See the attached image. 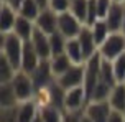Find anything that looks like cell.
I'll use <instances>...</instances> for the list:
<instances>
[{
    "label": "cell",
    "mask_w": 125,
    "mask_h": 122,
    "mask_svg": "<svg viewBox=\"0 0 125 122\" xmlns=\"http://www.w3.org/2000/svg\"><path fill=\"white\" fill-rule=\"evenodd\" d=\"M41 13V7L38 5L35 0H23V3L18 8V15L23 18H28L31 22H36V18Z\"/></svg>",
    "instance_id": "cb8c5ba5"
},
{
    "label": "cell",
    "mask_w": 125,
    "mask_h": 122,
    "mask_svg": "<svg viewBox=\"0 0 125 122\" xmlns=\"http://www.w3.org/2000/svg\"><path fill=\"white\" fill-rule=\"evenodd\" d=\"M87 106V96L84 88H76V89L66 91V101H64V112H76V111H84Z\"/></svg>",
    "instance_id": "ba28073f"
},
{
    "label": "cell",
    "mask_w": 125,
    "mask_h": 122,
    "mask_svg": "<svg viewBox=\"0 0 125 122\" xmlns=\"http://www.w3.org/2000/svg\"><path fill=\"white\" fill-rule=\"evenodd\" d=\"M82 28H84V25L71 12L58 15V32L61 33L64 38H68V40L77 38L79 33L82 32Z\"/></svg>",
    "instance_id": "8992f818"
},
{
    "label": "cell",
    "mask_w": 125,
    "mask_h": 122,
    "mask_svg": "<svg viewBox=\"0 0 125 122\" xmlns=\"http://www.w3.org/2000/svg\"><path fill=\"white\" fill-rule=\"evenodd\" d=\"M109 122H125V116L122 112H117V111H112V114L109 117Z\"/></svg>",
    "instance_id": "836d02e7"
},
{
    "label": "cell",
    "mask_w": 125,
    "mask_h": 122,
    "mask_svg": "<svg viewBox=\"0 0 125 122\" xmlns=\"http://www.w3.org/2000/svg\"><path fill=\"white\" fill-rule=\"evenodd\" d=\"M50 64H51V71H53V76L56 78H61L64 73H68L73 66V61L69 59V56L64 53V55H59V56H53L50 59Z\"/></svg>",
    "instance_id": "ac0fdd59"
},
{
    "label": "cell",
    "mask_w": 125,
    "mask_h": 122,
    "mask_svg": "<svg viewBox=\"0 0 125 122\" xmlns=\"http://www.w3.org/2000/svg\"><path fill=\"white\" fill-rule=\"evenodd\" d=\"M124 116H125V112H124Z\"/></svg>",
    "instance_id": "7bdbcfd3"
},
{
    "label": "cell",
    "mask_w": 125,
    "mask_h": 122,
    "mask_svg": "<svg viewBox=\"0 0 125 122\" xmlns=\"http://www.w3.org/2000/svg\"><path fill=\"white\" fill-rule=\"evenodd\" d=\"M84 111H76V112H64V122H81V116Z\"/></svg>",
    "instance_id": "d6a6232c"
},
{
    "label": "cell",
    "mask_w": 125,
    "mask_h": 122,
    "mask_svg": "<svg viewBox=\"0 0 125 122\" xmlns=\"http://www.w3.org/2000/svg\"><path fill=\"white\" fill-rule=\"evenodd\" d=\"M8 2H10V0H2V3H8Z\"/></svg>",
    "instance_id": "60d3db41"
},
{
    "label": "cell",
    "mask_w": 125,
    "mask_h": 122,
    "mask_svg": "<svg viewBox=\"0 0 125 122\" xmlns=\"http://www.w3.org/2000/svg\"><path fill=\"white\" fill-rule=\"evenodd\" d=\"M18 97L15 94L12 83H3L0 84V109L2 107H13L18 106Z\"/></svg>",
    "instance_id": "ffe728a7"
},
{
    "label": "cell",
    "mask_w": 125,
    "mask_h": 122,
    "mask_svg": "<svg viewBox=\"0 0 125 122\" xmlns=\"http://www.w3.org/2000/svg\"><path fill=\"white\" fill-rule=\"evenodd\" d=\"M100 64H102V56L97 51L91 59L86 61V74H84V91L87 96V102L91 101L95 86L99 84V76H100Z\"/></svg>",
    "instance_id": "7a4b0ae2"
},
{
    "label": "cell",
    "mask_w": 125,
    "mask_h": 122,
    "mask_svg": "<svg viewBox=\"0 0 125 122\" xmlns=\"http://www.w3.org/2000/svg\"><path fill=\"white\" fill-rule=\"evenodd\" d=\"M112 64H114V73L117 78V83H125V53L120 55L117 59H114Z\"/></svg>",
    "instance_id": "f1b7e54d"
},
{
    "label": "cell",
    "mask_w": 125,
    "mask_h": 122,
    "mask_svg": "<svg viewBox=\"0 0 125 122\" xmlns=\"http://www.w3.org/2000/svg\"><path fill=\"white\" fill-rule=\"evenodd\" d=\"M87 10H89V0H73L71 2V10L69 12L86 26L87 23Z\"/></svg>",
    "instance_id": "484cf974"
},
{
    "label": "cell",
    "mask_w": 125,
    "mask_h": 122,
    "mask_svg": "<svg viewBox=\"0 0 125 122\" xmlns=\"http://www.w3.org/2000/svg\"><path fill=\"white\" fill-rule=\"evenodd\" d=\"M38 5L41 7V10H44V8H48V3H50V0H35Z\"/></svg>",
    "instance_id": "d590c367"
},
{
    "label": "cell",
    "mask_w": 125,
    "mask_h": 122,
    "mask_svg": "<svg viewBox=\"0 0 125 122\" xmlns=\"http://www.w3.org/2000/svg\"><path fill=\"white\" fill-rule=\"evenodd\" d=\"M40 63H41V59L38 56L36 50L33 48L31 41H25V45H23V56H21V71L26 73V74H31L40 66Z\"/></svg>",
    "instance_id": "4fadbf2b"
},
{
    "label": "cell",
    "mask_w": 125,
    "mask_h": 122,
    "mask_svg": "<svg viewBox=\"0 0 125 122\" xmlns=\"http://www.w3.org/2000/svg\"><path fill=\"white\" fill-rule=\"evenodd\" d=\"M109 104L112 111L117 112H125V83H119L112 89V94L109 97Z\"/></svg>",
    "instance_id": "d6986e66"
},
{
    "label": "cell",
    "mask_w": 125,
    "mask_h": 122,
    "mask_svg": "<svg viewBox=\"0 0 125 122\" xmlns=\"http://www.w3.org/2000/svg\"><path fill=\"white\" fill-rule=\"evenodd\" d=\"M12 86L15 89V94L18 97V102H26V101H33L36 96V89L30 74H26L23 71H18L12 81Z\"/></svg>",
    "instance_id": "277c9868"
},
{
    "label": "cell",
    "mask_w": 125,
    "mask_h": 122,
    "mask_svg": "<svg viewBox=\"0 0 125 122\" xmlns=\"http://www.w3.org/2000/svg\"><path fill=\"white\" fill-rule=\"evenodd\" d=\"M17 73H18V71H15V68L12 66V63L5 58V55L0 53V84L12 83Z\"/></svg>",
    "instance_id": "4316f807"
},
{
    "label": "cell",
    "mask_w": 125,
    "mask_h": 122,
    "mask_svg": "<svg viewBox=\"0 0 125 122\" xmlns=\"http://www.w3.org/2000/svg\"><path fill=\"white\" fill-rule=\"evenodd\" d=\"M112 3H114L112 0H97V17H99V20H105Z\"/></svg>",
    "instance_id": "1f68e13d"
},
{
    "label": "cell",
    "mask_w": 125,
    "mask_h": 122,
    "mask_svg": "<svg viewBox=\"0 0 125 122\" xmlns=\"http://www.w3.org/2000/svg\"><path fill=\"white\" fill-rule=\"evenodd\" d=\"M17 18H18V12L10 3H2L0 5V33H12Z\"/></svg>",
    "instance_id": "5bb4252c"
},
{
    "label": "cell",
    "mask_w": 125,
    "mask_h": 122,
    "mask_svg": "<svg viewBox=\"0 0 125 122\" xmlns=\"http://www.w3.org/2000/svg\"><path fill=\"white\" fill-rule=\"evenodd\" d=\"M99 83H104L110 88H115L117 86V78H115V73H114V64L112 61H107V59L102 58V64H100V76H99Z\"/></svg>",
    "instance_id": "7402d4cb"
},
{
    "label": "cell",
    "mask_w": 125,
    "mask_h": 122,
    "mask_svg": "<svg viewBox=\"0 0 125 122\" xmlns=\"http://www.w3.org/2000/svg\"><path fill=\"white\" fill-rule=\"evenodd\" d=\"M31 45L36 50L38 56L41 61H50L51 59V46H50V35L43 33L41 30L35 28V33L31 36Z\"/></svg>",
    "instance_id": "8fae6325"
},
{
    "label": "cell",
    "mask_w": 125,
    "mask_h": 122,
    "mask_svg": "<svg viewBox=\"0 0 125 122\" xmlns=\"http://www.w3.org/2000/svg\"><path fill=\"white\" fill-rule=\"evenodd\" d=\"M8 3H10V5H12L13 8H15V10H17V12H18V8H20V5H21V3H23V0H10V2H8Z\"/></svg>",
    "instance_id": "e575fe53"
},
{
    "label": "cell",
    "mask_w": 125,
    "mask_h": 122,
    "mask_svg": "<svg viewBox=\"0 0 125 122\" xmlns=\"http://www.w3.org/2000/svg\"><path fill=\"white\" fill-rule=\"evenodd\" d=\"M66 43H68V38H64L59 32L50 35V46H51V58L53 56H59V55H64L66 51Z\"/></svg>",
    "instance_id": "83f0119b"
},
{
    "label": "cell",
    "mask_w": 125,
    "mask_h": 122,
    "mask_svg": "<svg viewBox=\"0 0 125 122\" xmlns=\"http://www.w3.org/2000/svg\"><path fill=\"white\" fill-rule=\"evenodd\" d=\"M77 40H79V43H81L82 55H84V59H86V61L91 59L95 53L99 51V48H97L95 41H94L92 32H91V28H89V26H84V28H82V32L79 33Z\"/></svg>",
    "instance_id": "9a60e30c"
},
{
    "label": "cell",
    "mask_w": 125,
    "mask_h": 122,
    "mask_svg": "<svg viewBox=\"0 0 125 122\" xmlns=\"http://www.w3.org/2000/svg\"><path fill=\"white\" fill-rule=\"evenodd\" d=\"M124 18H125V5L119 3V2H114L109 15L105 17V22L110 33H122V25H124Z\"/></svg>",
    "instance_id": "9c48e42d"
},
{
    "label": "cell",
    "mask_w": 125,
    "mask_h": 122,
    "mask_svg": "<svg viewBox=\"0 0 125 122\" xmlns=\"http://www.w3.org/2000/svg\"><path fill=\"white\" fill-rule=\"evenodd\" d=\"M66 55L69 56V59L73 61V64H84L86 59H84V55H82V48H81V43L79 40L74 38V40H68L66 43Z\"/></svg>",
    "instance_id": "44dd1931"
},
{
    "label": "cell",
    "mask_w": 125,
    "mask_h": 122,
    "mask_svg": "<svg viewBox=\"0 0 125 122\" xmlns=\"http://www.w3.org/2000/svg\"><path fill=\"white\" fill-rule=\"evenodd\" d=\"M31 79H33V84H35V89L38 91H43L46 89L50 84H53L56 81V78L53 76V71H51V64L50 61H41L40 66L30 74Z\"/></svg>",
    "instance_id": "52a82bcc"
},
{
    "label": "cell",
    "mask_w": 125,
    "mask_h": 122,
    "mask_svg": "<svg viewBox=\"0 0 125 122\" xmlns=\"http://www.w3.org/2000/svg\"><path fill=\"white\" fill-rule=\"evenodd\" d=\"M33 122H43V121H41V117H40V114H38V117H36V119H35Z\"/></svg>",
    "instance_id": "74e56055"
},
{
    "label": "cell",
    "mask_w": 125,
    "mask_h": 122,
    "mask_svg": "<svg viewBox=\"0 0 125 122\" xmlns=\"http://www.w3.org/2000/svg\"><path fill=\"white\" fill-rule=\"evenodd\" d=\"M40 117L43 122H64V111L46 104L40 107Z\"/></svg>",
    "instance_id": "603a6c76"
},
{
    "label": "cell",
    "mask_w": 125,
    "mask_h": 122,
    "mask_svg": "<svg viewBox=\"0 0 125 122\" xmlns=\"http://www.w3.org/2000/svg\"><path fill=\"white\" fill-rule=\"evenodd\" d=\"M40 114V106L38 102L33 101H26V102H20L18 106V122H33Z\"/></svg>",
    "instance_id": "e0dca14e"
},
{
    "label": "cell",
    "mask_w": 125,
    "mask_h": 122,
    "mask_svg": "<svg viewBox=\"0 0 125 122\" xmlns=\"http://www.w3.org/2000/svg\"><path fill=\"white\" fill-rule=\"evenodd\" d=\"M100 56L107 61L117 59L125 53V35L124 33H110L109 38L99 46Z\"/></svg>",
    "instance_id": "3957f363"
},
{
    "label": "cell",
    "mask_w": 125,
    "mask_h": 122,
    "mask_svg": "<svg viewBox=\"0 0 125 122\" xmlns=\"http://www.w3.org/2000/svg\"><path fill=\"white\" fill-rule=\"evenodd\" d=\"M35 28H36L35 26V22H31L28 18H23V17L18 15V18L15 22V26H13V33L21 41H30L33 33H35Z\"/></svg>",
    "instance_id": "2e32d148"
},
{
    "label": "cell",
    "mask_w": 125,
    "mask_h": 122,
    "mask_svg": "<svg viewBox=\"0 0 125 122\" xmlns=\"http://www.w3.org/2000/svg\"><path fill=\"white\" fill-rule=\"evenodd\" d=\"M112 2H119V3H124V0H112Z\"/></svg>",
    "instance_id": "ab89813d"
},
{
    "label": "cell",
    "mask_w": 125,
    "mask_h": 122,
    "mask_svg": "<svg viewBox=\"0 0 125 122\" xmlns=\"http://www.w3.org/2000/svg\"><path fill=\"white\" fill-rule=\"evenodd\" d=\"M71 2L73 0H50L48 8H51L54 13H66L71 10Z\"/></svg>",
    "instance_id": "4dcf8cb0"
},
{
    "label": "cell",
    "mask_w": 125,
    "mask_h": 122,
    "mask_svg": "<svg viewBox=\"0 0 125 122\" xmlns=\"http://www.w3.org/2000/svg\"><path fill=\"white\" fill-rule=\"evenodd\" d=\"M84 74H86V63L84 64H73L68 73H64L61 78H58L56 83L64 91L82 88L84 86Z\"/></svg>",
    "instance_id": "5b68a950"
},
{
    "label": "cell",
    "mask_w": 125,
    "mask_h": 122,
    "mask_svg": "<svg viewBox=\"0 0 125 122\" xmlns=\"http://www.w3.org/2000/svg\"><path fill=\"white\" fill-rule=\"evenodd\" d=\"M122 33L125 35V18H124V25H122Z\"/></svg>",
    "instance_id": "f35d334b"
},
{
    "label": "cell",
    "mask_w": 125,
    "mask_h": 122,
    "mask_svg": "<svg viewBox=\"0 0 125 122\" xmlns=\"http://www.w3.org/2000/svg\"><path fill=\"white\" fill-rule=\"evenodd\" d=\"M18 106L2 107L0 109V122H18Z\"/></svg>",
    "instance_id": "f546056e"
},
{
    "label": "cell",
    "mask_w": 125,
    "mask_h": 122,
    "mask_svg": "<svg viewBox=\"0 0 125 122\" xmlns=\"http://www.w3.org/2000/svg\"><path fill=\"white\" fill-rule=\"evenodd\" d=\"M35 26L38 30H41L46 35H53L58 32V13H54L51 8L41 10L40 17L35 22Z\"/></svg>",
    "instance_id": "7c38bea8"
},
{
    "label": "cell",
    "mask_w": 125,
    "mask_h": 122,
    "mask_svg": "<svg viewBox=\"0 0 125 122\" xmlns=\"http://www.w3.org/2000/svg\"><path fill=\"white\" fill-rule=\"evenodd\" d=\"M124 5H125V0H124Z\"/></svg>",
    "instance_id": "b9f144b4"
},
{
    "label": "cell",
    "mask_w": 125,
    "mask_h": 122,
    "mask_svg": "<svg viewBox=\"0 0 125 122\" xmlns=\"http://www.w3.org/2000/svg\"><path fill=\"white\" fill-rule=\"evenodd\" d=\"M84 112L92 122H109V117L112 114V107H110L109 101H105V102H87Z\"/></svg>",
    "instance_id": "30bf717a"
},
{
    "label": "cell",
    "mask_w": 125,
    "mask_h": 122,
    "mask_svg": "<svg viewBox=\"0 0 125 122\" xmlns=\"http://www.w3.org/2000/svg\"><path fill=\"white\" fill-rule=\"evenodd\" d=\"M23 45L25 41L15 33H0V53L12 63L15 71H21V56H23Z\"/></svg>",
    "instance_id": "6da1fadb"
},
{
    "label": "cell",
    "mask_w": 125,
    "mask_h": 122,
    "mask_svg": "<svg viewBox=\"0 0 125 122\" xmlns=\"http://www.w3.org/2000/svg\"><path fill=\"white\" fill-rule=\"evenodd\" d=\"M91 28V32H92V36H94V41H95V45L99 48L107 38H109V35H110V30H109V26L104 20H97L92 26H89Z\"/></svg>",
    "instance_id": "d4e9b609"
},
{
    "label": "cell",
    "mask_w": 125,
    "mask_h": 122,
    "mask_svg": "<svg viewBox=\"0 0 125 122\" xmlns=\"http://www.w3.org/2000/svg\"><path fill=\"white\" fill-rule=\"evenodd\" d=\"M81 122H92V121H91V119H89V117L86 116V112H84V114L81 116Z\"/></svg>",
    "instance_id": "8d00e7d4"
}]
</instances>
